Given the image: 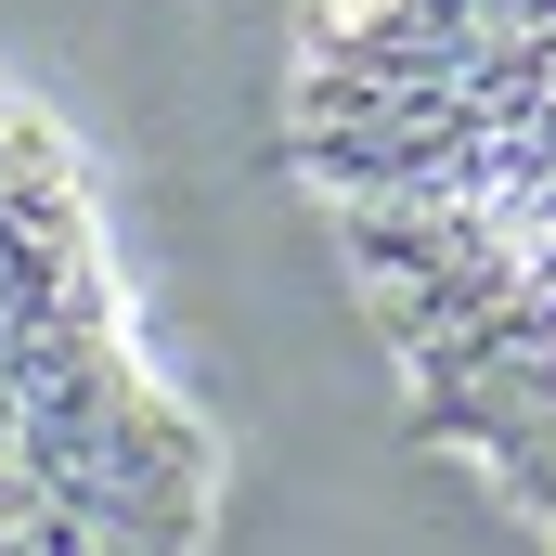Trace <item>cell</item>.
Returning <instances> with one entry per match:
<instances>
[{
    "label": "cell",
    "instance_id": "1",
    "mask_svg": "<svg viewBox=\"0 0 556 556\" xmlns=\"http://www.w3.org/2000/svg\"><path fill=\"white\" fill-rule=\"evenodd\" d=\"M298 168L415 427L479 453L556 556V0H311Z\"/></svg>",
    "mask_w": 556,
    "mask_h": 556
},
{
    "label": "cell",
    "instance_id": "2",
    "mask_svg": "<svg viewBox=\"0 0 556 556\" xmlns=\"http://www.w3.org/2000/svg\"><path fill=\"white\" fill-rule=\"evenodd\" d=\"M207 427L142 376L78 155L0 91V556H194Z\"/></svg>",
    "mask_w": 556,
    "mask_h": 556
}]
</instances>
